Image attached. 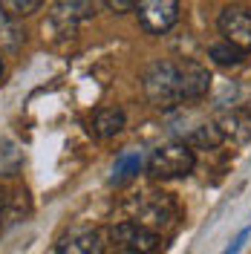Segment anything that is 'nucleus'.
<instances>
[{
	"label": "nucleus",
	"mask_w": 251,
	"mask_h": 254,
	"mask_svg": "<svg viewBox=\"0 0 251 254\" xmlns=\"http://www.w3.org/2000/svg\"><path fill=\"white\" fill-rule=\"evenodd\" d=\"M130 220L141 228H147V231H153V234H162V231H171L176 225L179 211H176V202L168 193L147 190L130 205Z\"/></svg>",
	"instance_id": "f257e3e1"
},
{
	"label": "nucleus",
	"mask_w": 251,
	"mask_h": 254,
	"mask_svg": "<svg viewBox=\"0 0 251 254\" xmlns=\"http://www.w3.org/2000/svg\"><path fill=\"white\" fill-rule=\"evenodd\" d=\"M141 87L156 110H173L176 104H182L176 61H153L141 75Z\"/></svg>",
	"instance_id": "f03ea898"
},
{
	"label": "nucleus",
	"mask_w": 251,
	"mask_h": 254,
	"mask_svg": "<svg viewBox=\"0 0 251 254\" xmlns=\"http://www.w3.org/2000/svg\"><path fill=\"white\" fill-rule=\"evenodd\" d=\"M196 168V153L185 142H168L147 159V174L153 179H179Z\"/></svg>",
	"instance_id": "7ed1b4c3"
},
{
	"label": "nucleus",
	"mask_w": 251,
	"mask_h": 254,
	"mask_svg": "<svg viewBox=\"0 0 251 254\" xmlns=\"http://www.w3.org/2000/svg\"><path fill=\"white\" fill-rule=\"evenodd\" d=\"M101 6V0H55L49 9V26L58 35H72L81 23L93 20Z\"/></svg>",
	"instance_id": "20e7f679"
},
{
	"label": "nucleus",
	"mask_w": 251,
	"mask_h": 254,
	"mask_svg": "<svg viewBox=\"0 0 251 254\" xmlns=\"http://www.w3.org/2000/svg\"><path fill=\"white\" fill-rule=\"evenodd\" d=\"M136 15H139V23L144 32L165 35L179 20V0H139Z\"/></svg>",
	"instance_id": "39448f33"
},
{
	"label": "nucleus",
	"mask_w": 251,
	"mask_h": 254,
	"mask_svg": "<svg viewBox=\"0 0 251 254\" xmlns=\"http://www.w3.org/2000/svg\"><path fill=\"white\" fill-rule=\"evenodd\" d=\"M222 41H228L231 47L251 52V9L249 6H225L217 17Z\"/></svg>",
	"instance_id": "423d86ee"
},
{
	"label": "nucleus",
	"mask_w": 251,
	"mask_h": 254,
	"mask_svg": "<svg viewBox=\"0 0 251 254\" xmlns=\"http://www.w3.org/2000/svg\"><path fill=\"white\" fill-rule=\"evenodd\" d=\"M110 237L116 240L125 252H136V254H153V252H159V246H162V237H159V234L136 225L133 220H125V222H119V225H113Z\"/></svg>",
	"instance_id": "0eeeda50"
},
{
	"label": "nucleus",
	"mask_w": 251,
	"mask_h": 254,
	"mask_svg": "<svg viewBox=\"0 0 251 254\" xmlns=\"http://www.w3.org/2000/svg\"><path fill=\"white\" fill-rule=\"evenodd\" d=\"M176 72H179L182 101H196L211 90V72L199 61H176Z\"/></svg>",
	"instance_id": "6e6552de"
},
{
	"label": "nucleus",
	"mask_w": 251,
	"mask_h": 254,
	"mask_svg": "<svg viewBox=\"0 0 251 254\" xmlns=\"http://www.w3.org/2000/svg\"><path fill=\"white\" fill-rule=\"evenodd\" d=\"M214 125L220 127L222 142H234V144L251 142V113H246V110H228V113H222Z\"/></svg>",
	"instance_id": "1a4fd4ad"
},
{
	"label": "nucleus",
	"mask_w": 251,
	"mask_h": 254,
	"mask_svg": "<svg viewBox=\"0 0 251 254\" xmlns=\"http://www.w3.org/2000/svg\"><path fill=\"white\" fill-rule=\"evenodd\" d=\"M58 254H104V240L93 228H81L58 243Z\"/></svg>",
	"instance_id": "9d476101"
},
{
	"label": "nucleus",
	"mask_w": 251,
	"mask_h": 254,
	"mask_svg": "<svg viewBox=\"0 0 251 254\" xmlns=\"http://www.w3.org/2000/svg\"><path fill=\"white\" fill-rule=\"evenodd\" d=\"M125 110L122 107H101V110L93 116L90 122V130H93L98 139H113L125 130Z\"/></svg>",
	"instance_id": "9b49d317"
},
{
	"label": "nucleus",
	"mask_w": 251,
	"mask_h": 254,
	"mask_svg": "<svg viewBox=\"0 0 251 254\" xmlns=\"http://www.w3.org/2000/svg\"><path fill=\"white\" fill-rule=\"evenodd\" d=\"M185 144H188L190 150H214V147L222 144V133L214 122H205V125L193 127L185 136Z\"/></svg>",
	"instance_id": "f8f14e48"
},
{
	"label": "nucleus",
	"mask_w": 251,
	"mask_h": 254,
	"mask_svg": "<svg viewBox=\"0 0 251 254\" xmlns=\"http://www.w3.org/2000/svg\"><path fill=\"white\" fill-rule=\"evenodd\" d=\"M20 168H23V150L12 139H0V176L3 179L17 176Z\"/></svg>",
	"instance_id": "ddd939ff"
},
{
	"label": "nucleus",
	"mask_w": 251,
	"mask_h": 254,
	"mask_svg": "<svg viewBox=\"0 0 251 254\" xmlns=\"http://www.w3.org/2000/svg\"><path fill=\"white\" fill-rule=\"evenodd\" d=\"M141 153H122V156L116 159V165H113V176L110 182L113 185H122V182H127V179H133V176L141 171Z\"/></svg>",
	"instance_id": "4468645a"
},
{
	"label": "nucleus",
	"mask_w": 251,
	"mask_h": 254,
	"mask_svg": "<svg viewBox=\"0 0 251 254\" xmlns=\"http://www.w3.org/2000/svg\"><path fill=\"white\" fill-rule=\"evenodd\" d=\"M208 55H211V61H217L220 66H234V64L243 61L246 52L231 47L228 41H220V44H211V47H208Z\"/></svg>",
	"instance_id": "2eb2a0df"
},
{
	"label": "nucleus",
	"mask_w": 251,
	"mask_h": 254,
	"mask_svg": "<svg viewBox=\"0 0 251 254\" xmlns=\"http://www.w3.org/2000/svg\"><path fill=\"white\" fill-rule=\"evenodd\" d=\"M41 3L44 0H0V12L9 20H17V17H26L32 12H38Z\"/></svg>",
	"instance_id": "dca6fc26"
},
{
	"label": "nucleus",
	"mask_w": 251,
	"mask_h": 254,
	"mask_svg": "<svg viewBox=\"0 0 251 254\" xmlns=\"http://www.w3.org/2000/svg\"><path fill=\"white\" fill-rule=\"evenodd\" d=\"M110 12H116V15H125V12H133L136 9V3L139 0H101Z\"/></svg>",
	"instance_id": "f3484780"
},
{
	"label": "nucleus",
	"mask_w": 251,
	"mask_h": 254,
	"mask_svg": "<svg viewBox=\"0 0 251 254\" xmlns=\"http://www.w3.org/2000/svg\"><path fill=\"white\" fill-rule=\"evenodd\" d=\"M249 237H251V225H246V228H243V231H240V234L231 240V246H228L222 254H240V249L246 246V240H249Z\"/></svg>",
	"instance_id": "a211bd4d"
},
{
	"label": "nucleus",
	"mask_w": 251,
	"mask_h": 254,
	"mask_svg": "<svg viewBox=\"0 0 251 254\" xmlns=\"http://www.w3.org/2000/svg\"><path fill=\"white\" fill-rule=\"evenodd\" d=\"M3 208H6V193L0 190V220H3Z\"/></svg>",
	"instance_id": "6ab92c4d"
},
{
	"label": "nucleus",
	"mask_w": 251,
	"mask_h": 254,
	"mask_svg": "<svg viewBox=\"0 0 251 254\" xmlns=\"http://www.w3.org/2000/svg\"><path fill=\"white\" fill-rule=\"evenodd\" d=\"M116 254H136V252H125V249H122V252H116Z\"/></svg>",
	"instance_id": "aec40b11"
},
{
	"label": "nucleus",
	"mask_w": 251,
	"mask_h": 254,
	"mask_svg": "<svg viewBox=\"0 0 251 254\" xmlns=\"http://www.w3.org/2000/svg\"><path fill=\"white\" fill-rule=\"evenodd\" d=\"M0 75H3V61H0Z\"/></svg>",
	"instance_id": "412c9836"
}]
</instances>
